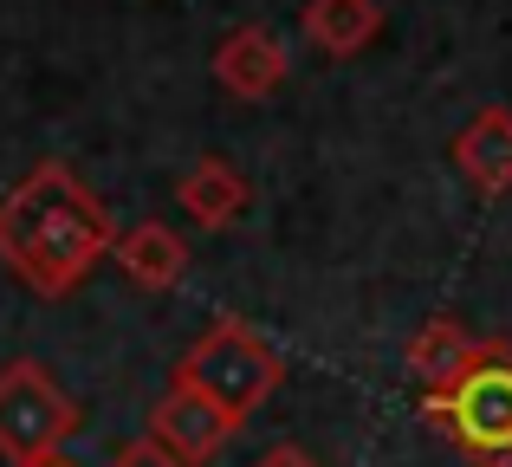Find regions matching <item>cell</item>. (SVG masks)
Wrapping results in <instances>:
<instances>
[{"label":"cell","mask_w":512,"mask_h":467,"mask_svg":"<svg viewBox=\"0 0 512 467\" xmlns=\"http://www.w3.org/2000/svg\"><path fill=\"white\" fill-rule=\"evenodd\" d=\"M117 253V221L98 195L78 182V169L39 163L20 189L0 202V266L39 299L78 292Z\"/></svg>","instance_id":"obj_1"},{"label":"cell","mask_w":512,"mask_h":467,"mask_svg":"<svg viewBox=\"0 0 512 467\" xmlns=\"http://www.w3.org/2000/svg\"><path fill=\"white\" fill-rule=\"evenodd\" d=\"M422 422L474 467H512V344L480 338L461 377L422 390Z\"/></svg>","instance_id":"obj_2"},{"label":"cell","mask_w":512,"mask_h":467,"mask_svg":"<svg viewBox=\"0 0 512 467\" xmlns=\"http://www.w3.org/2000/svg\"><path fill=\"white\" fill-rule=\"evenodd\" d=\"M169 383L208 396V403L221 409L234 429H247V422L266 409V396L286 383V357H279L273 344H266L260 331L247 325V318L221 312V318H214V325L182 351V364H175Z\"/></svg>","instance_id":"obj_3"},{"label":"cell","mask_w":512,"mask_h":467,"mask_svg":"<svg viewBox=\"0 0 512 467\" xmlns=\"http://www.w3.org/2000/svg\"><path fill=\"white\" fill-rule=\"evenodd\" d=\"M78 429H85L78 403L52 383V370L39 364V357L0 364V461L7 467L52 461Z\"/></svg>","instance_id":"obj_4"},{"label":"cell","mask_w":512,"mask_h":467,"mask_svg":"<svg viewBox=\"0 0 512 467\" xmlns=\"http://www.w3.org/2000/svg\"><path fill=\"white\" fill-rule=\"evenodd\" d=\"M208 72H214V85H221L234 104H266L292 78V52H286V39H279L273 26L247 20V26H234V33L214 46Z\"/></svg>","instance_id":"obj_5"},{"label":"cell","mask_w":512,"mask_h":467,"mask_svg":"<svg viewBox=\"0 0 512 467\" xmlns=\"http://www.w3.org/2000/svg\"><path fill=\"white\" fill-rule=\"evenodd\" d=\"M143 435H156L163 448H175L188 467H208L240 429L208 403V396H195V390H182V383H169V390L150 403V429H143Z\"/></svg>","instance_id":"obj_6"},{"label":"cell","mask_w":512,"mask_h":467,"mask_svg":"<svg viewBox=\"0 0 512 467\" xmlns=\"http://www.w3.org/2000/svg\"><path fill=\"white\" fill-rule=\"evenodd\" d=\"M448 156H454V169H461V182L474 195L506 202L512 195V111L506 104H487L480 117H467Z\"/></svg>","instance_id":"obj_7"},{"label":"cell","mask_w":512,"mask_h":467,"mask_svg":"<svg viewBox=\"0 0 512 467\" xmlns=\"http://www.w3.org/2000/svg\"><path fill=\"white\" fill-rule=\"evenodd\" d=\"M175 208H182L195 228L221 234V228H234V221L253 208V182L240 176L227 156H201V163H188L182 182H175Z\"/></svg>","instance_id":"obj_8"},{"label":"cell","mask_w":512,"mask_h":467,"mask_svg":"<svg viewBox=\"0 0 512 467\" xmlns=\"http://www.w3.org/2000/svg\"><path fill=\"white\" fill-rule=\"evenodd\" d=\"M117 273L130 279V286H143V292H169V286H182V273H188V240L169 228V221H137V228H124L117 234Z\"/></svg>","instance_id":"obj_9"},{"label":"cell","mask_w":512,"mask_h":467,"mask_svg":"<svg viewBox=\"0 0 512 467\" xmlns=\"http://www.w3.org/2000/svg\"><path fill=\"white\" fill-rule=\"evenodd\" d=\"M299 33L312 39L325 59H357V52H370V39L383 33V0H305Z\"/></svg>","instance_id":"obj_10"},{"label":"cell","mask_w":512,"mask_h":467,"mask_svg":"<svg viewBox=\"0 0 512 467\" xmlns=\"http://www.w3.org/2000/svg\"><path fill=\"white\" fill-rule=\"evenodd\" d=\"M480 351V338L461 325V318H428L422 331L409 338V351H402V364H409V377H415V390H441V383H454L467 370V357Z\"/></svg>","instance_id":"obj_11"},{"label":"cell","mask_w":512,"mask_h":467,"mask_svg":"<svg viewBox=\"0 0 512 467\" xmlns=\"http://www.w3.org/2000/svg\"><path fill=\"white\" fill-rule=\"evenodd\" d=\"M111 467H188V461L175 455V448H163L156 435H137V442H124L111 455Z\"/></svg>","instance_id":"obj_12"},{"label":"cell","mask_w":512,"mask_h":467,"mask_svg":"<svg viewBox=\"0 0 512 467\" xmlns=\"http://www.w3.org/2000/svg\"><path fill=\"white\" fill-rule=\"evenodd\" d=\"M253 467H318L312 455H305V448H292V442H279V448H266V455L260 461H253Z\"/></svg>","instance_id":"obj_13"},{"label":"cell","mask_w":512,"mask_h":467,"mask_svg":"<svg viewBox=\"0 0 512 467\" xmlns=\"http://www.w3.org/2000/svg\"><path fill=\"white\" fill-rule=\"evenodd\" d=\"M33 467H78V461H65V455H52V461H33Z\"/></svg>","instance_id":"obj_14"}]
</instances>
